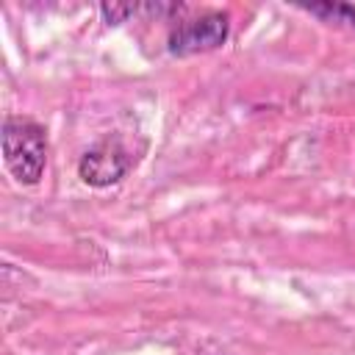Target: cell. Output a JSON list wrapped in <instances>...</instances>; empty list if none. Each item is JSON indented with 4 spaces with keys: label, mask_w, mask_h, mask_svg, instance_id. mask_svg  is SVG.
<instances>
[{
    "label": "cell",
    "mask_w": 355,
    "mask_h": 355,
    "mask_svg": "<svg viewBox=\"0 0 355 355\" xmlns=\"http://www.w3.org/2000/svg\"><path fill=\"white\" fill-rule=\"evenodd\" d=\"M133 166L130 150L122 144L119 136H105L94 141L78 161V178L92 189H105L119 183Z\"/></svg>",
    "instance_id": "3957f363"
},
{
    "label": "cell",
    "mask_w": 355,
    "mask_h": 355,
    "mask_svg": "<svg viewBox=\"0 0 355 355\" xmlns=\"http://www.w3.org/2000/svg\"><path fill=\"white\" fill-rule=\"evenodd\" d=\"M227 33H230V17L225 11H200L172 25L166 36V50L178 58L208 53L222 47L227 42Z\"/></svg>",
    "instance_id": "7a4b0ae2"
},
{
    "label": "cell",
    "mask_w": 355,
    "mask_h": 355,
    "mask_svg": "<svg viewBox=\"0 0 355 355\" xmlns=\"http://www.w3.org/2000/svg\"><path fill=\"white\" fill-rule=\"evenodd\" d=\"M308 14L324 19V22H336V25H347L355 31V6L349 3H311V6H302Z\"/></svg>",
    "instance_id": "277c9868"
},
{
    "label": "cell",
    "mask_w": 355,
    "mask_h": 355,
    "mask_svg": "<svg viewBox=\"0 0 355 355\" xmlns=\"http://www.w3.org/2000/svg\"><path fill=\"white\" fill-rule=\"evenodd\" d=\"M3 161L17 183L36 186L47 164V130L25 116H6L3 122Z\"/></svg>",
    "instance_id": "6da1fadb"
},
{
    "label": "cell",
    "mask_w": 355,
    "mask_h": 355,
    "mask_svg": "<svg viewBox=\"0 0 355 355\" xmlns=\"http://www.w3.org/2000/svg\"><path fill=\"white\" fill-rule=\"evenodd\" d=\"M136 11H141V6H130V3H100V14L108 25H119L128 22L130 17H136Z\"/></svg>",
    "instance_id": "5b68a950"
}]
</instances>
